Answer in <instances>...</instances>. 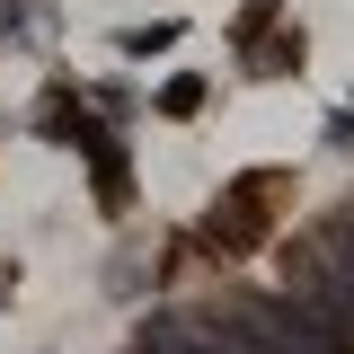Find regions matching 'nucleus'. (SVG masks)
Here are the masks:
<instances>
[{"mask_svg":"<svg viewBox=\"0 0 354 354\" xmlns=\"http://www.w3.org/2000/svg\"><path fill=\"white\" fill-rule=\"evenodd\" d=\"M133 354H230L221 346V328L213 319H142V337H133Z\"/></svg>","mask_w":354,"mask_h":354,"instance_id":"1","label":"nucleus"},{"mask_svg":"<svg viewBox=\"0 0 354 354\" xmlns=\"http://www.w3.org/2000/svg\"><path fill=\"white\" fill-rule=\"evenodd\" d=\"M169 44H177V27H133L124 53H169Z\"/></svg>","mask_w":354,"mask_h":354,"instance_id":"2","label":"nucleus"}]
</instances>
